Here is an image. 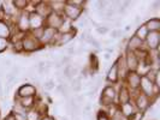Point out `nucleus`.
<instances>
[{
	"mask_svg": "<svg viewBox=\"0 0 160 120\" xmlns=\"http://www.w3.org/2000/svg\"><path fill=\"white\" fill-rule=\"evenodd\" d=\"M118 108H119L120 113H122L124 117H127V118H130L131 115H134V114L137 112L136 107H135V104H134L132 101H129L127 103L120 104V106H118Z\"/></svg>",
	"mask_w": 160,
	"mask_h": 120,
	"instance_id": "412c9836",
	"label": "nucleus"
},
{
	"mask_svg": "<svg viewBox=\"0 0 160 120\" xmlns=\"http://www.w3.org/2000/svg\"><path fill=\"white\" fill-rule=\"evenodd\" d=\"M4 120H15V118H13V115L10 113V114H8V115L4 118Z\"/></svg>",
	"mask_w": 160,
	"mask_h": 120,
	"instance_id": "79ce46f5",
	"label": "nucleus"
},
{
	"mask_svg": "<svg viewBox=\"0 0 160 120\" xmlns=\"http://www.w3.org/2000/svg\"><path fill=\"white\" fill-rule=\"evenodd\" d=\"M30 5H32V11L38 13L42 18H47L52 13V10L48 5V1H30Z\"/></svg>",
	"mask_w": 160,
	"mask_h": 120,
	"instance_id": "1a4fd4ad",
	"label": "nucleus"
},
{
	"mask_svg": "<svg viewBox=\"0 0 160 120\" xmlns=\"http://www.w3.org/2000/svg\"><path fill=\"white\" fill-rule=\"evenodd\" d=\"M111 54H108V53H105L104 54V59L105 60H110V59H111Z\"/></svg>",
	"mask_w": 160,
	"mask_h": 120,
	"instance_id": "37998d69",
	"label": "nucleus"
},
{
	"mask_svg": "<svg viewBox=\"0 0 160 120\" xmlns=\"http://www.w3.org/2000/svg\"><path fill=\"white\" fill-rule=\"evenodd\" d=\"M131 101L135 104L137 112H146V111L151 107V100H149V97H147L146 95L141 94L140 91L132 94Z\"/></svg>",
	"mask_w": 160,
	"mask_h": 120,
	"instance_id": "0eeeda50",
	"label": "nucleus"
},
{
	"mask_svg": "<svg viewBox=\"0 0 160 120\" xmlns=\"http://www.w3.org/2000/svg\"><path fill=\"white\" fill-rule=\"evenodd\" d=\"M36 101H38V96L36 97H19L15 94V104L19 106L25 112L35 108Z\"/></svg>",
	"mask_w": 160,
	"mask_h": 120,
	"instance_id": "9d476101",
	"label": "nucleus"
},
{
	"mask_svg": "<svg viewBox=\"0 0 160 120\" xmlns=\"http://www.w3.org/2000/svg\"><path fill=\"white\" fill-rule=\"evenodd\" d=\"M114 64L117 66V70H118V76H119V82L125 78V76L128 74V67H127V64H125V59H124V54H120L117 60L114 61Z\"/></svg>",
	"mask_w": 160,
	"mask_h": 120,
	"instance_id": "6ab92c4d",
	"label": "nucleus"
},
{
	"mask_svg": "<svg viewBox=\"0 0 160 120\" xmlns=\"http://www.w3.org/2000/svg\"><path fill=\"white\" fill-rule=\"evenodd\" d=\"M56 34H57L56 29L45 26V28H43V32H42V36H41L40 40H39L41 43V46H42V47H43V46H51L52 42H53L54 36H56Z\"/></svg>",
	"mask_w": 160,
	"mask_h": 120,
	"instance_id": "dca6fc26",
	"label": "nucleus"
},
{
	"mask_svg": "<svg viewBox=\"0 0 160 120\" xmlns=\"http://www.w3.org/2000/svg\"><path fill=\"white\" fill-rule=\"evenodd\" d=\"M40 120H56L52 115H48V114H46V115H42L40 118Z\"/></svg>",
	"mask_w": 160,
	"mask_h": 120,
	"instance_id": "58836bf2",
	"label": "nucleus"
},
{
	"mask_svg": "<svg viewBox=\"0 0 160 120\" xmlns=\"http://www.w3.org/2000/svg\"><path fill=\"white\" fill-rule=\"evenodd\" d=\"M113 52H114V49H113V48H105V53H108V54H111V55H112Z\"/></svg>",
	"mask_w": 160,
	"mask_h": 120,
	"instance_id": "a19ab883",
	"label": "nucleus"
},
{
	"mask_svg": "<svg viewBox=\"0 0 160 120\" xmlns=\"http://www.w3.org/2000/svg\"><path fill=\"white\" fill-rule=\"evenodd\" d=\"M43 89L45 90H47V91H51V90H53V89L56 88V82L53 79H48V80H46L45 83H43Z\"/></svg>",
	"mask_w": 160,
	"mask_h": 120,
	"instance_id": "c756f323",
	"label": "nucleus"
},
{
	"mask_svg": "<svg viewBox=\"0 0 160 120\" xmlns=\"http://www.w3.org/2000/svg\"><path fill=\"white\" fill-rule=\"evenodd\" d=\"M52 67H54V63H53V60H47L46 61V69H52Z\"/></svg>",
	"mask_w": 160,
	"mask_h": 120,
	"instance_id": "4c0bfd02",
	"label": "nucleus"
},
{
	"mask_svg": "<svg viewBox=\"0 0 160 120\" xmlns=\"http://www.w3.org/2000/svg\"><path fill=\"white\" fill-rule=\"evenodd\" d=\"M15 29L16 26L12 22L6 21V19H0V39L10 40L11 36L15 34Z\"/></svg>",
	"mask_w": 160,
	"mask_h": 120,
	"instance_id": "9b49d317",
	"label": "nucleus"
},
{
	"mask_svg": "<svg viewBox=\"0 0 160 120\" xmlns=\"http://www.w3.org/2000/svg\"><path fill=\"white\" fill-rule=\"evenodd\" d=\"M65 18V17H64ZM75 28H73V24H72V22H70L69 19H66L65 18L64 22H63V24L60 25V28L58 29V32H60V34H65V32H69L71 31V30H73Z\"/></svg>",
	"mask_w": 160,
	"mask_h": 120,
	"instance_id": "bb28decb",
	"label": "nucleus"
},
{
	"mask_svg": "<svg viewBox=\"0 0 160 120\" xmlns=\"http://www.w3.org/2000/svg\"><path fill=\"white\" fill-rule=\"evenodd\" d=\"M12 23L15 24L17 31L19 34H28L30 31V24H29V11H23V12H19L15 19L12 21Z\"/></svg>",
	"mask_w": 160,
	"mask_h": 120,
	"instance_id": "f03ea898",
	"label": "nucleus"
},
{
	"mask_svg": "<svg viewBox=\"0 0 160 120\" xmlns=\"http://www.w3.org/2000/svg\"><path fill=\"white\" fill-rule=\"evenodd\" d=\"M8 47H10V40L0 39V53H4Z\"/></svg>",
	"mask_w": 160,
	"mask_h": 120,
	"instance_id": "7c9ffc66",
	"label": "nucleus"
},
{
	"mask_svg": "<svg viewBox=\"0 0 160 120\" xmlns=\"http://www.w3.org/2000/svg\"><path fill=\"white\" fill-rule=\"evenodd\" d=\"M146 50H158L160 46V32L153 31L148 32L147 37L143 41Z\"/></svg>",
	"mask_w": 160,
	"mask_h": 120,
	"instance_id": "6e6552de",
	"label": "nucleus"
},
{
	"mask_svg": "<svg viewBox=\"0 0 160 120\" xmlns=\"http://www.w3.org/2000/svg\"><path fill=\"white\" fill-rule=\"evenodd\" d=\"M160 8V1L159 0H157V1H153L152 4H151V11H158Z\"/></svg>",
	"mask_w": 160,
	"mask_h": 120,
	"instance_id": "c9c22d12",
	"label": "nucleus"
},
{
	"mask_svg": "<svg viewBox=\"0 0 160 120\" xmlns=\"http://www.w3.org/2000/svg\"><path fill=\"white\" fill-rule=\"evenodd\" d=\"M16 95L19 97H36L38 96V88L32 83H24L17 89Z\"/></svg>",
	"mask_w": 160,
	"mask_h": 120,
	"instance_id": "ddd939ff",
	"label": "nucleus"
},
{
	"mask_svg": "<svg viewBox=\"0 0 160 120\" xmlns=\"http://www.w3.org/2000/svg\"><path fill=\"white\" fill-rule=\"evenodd\" d=\"M82 15H83V8L70 5V4H68L65 1V6H64V10H63V16L66 19H69L70 22L73 23V22L78 21L81 17H82Z\"/></svg>",
	"mask_w": 160,
	"mask_h": 120,
	"instance_id": "423d86ee",
	"label": "nucleus"
},
{
	"mask_svg": "<svg viewBox=\"0 0 160 120\" xmlns=\"http://www.w3.org/2000/svg\"><path fill=\"white\" fill-rule=\"evenodd\" d=\"M124 59H125V64H127V67H128V71L137 72V69L140 66V59H138L136 53L130 52V50H125Z\"/></svg>",
	"mask_w": 160,
	"mask_h": 120,
	"instance_id": "f8f14e48",
	"label": "nucleus"
},
{
	"mask_svg": "<svg viewBox=\"0 0 160 120\" xmlns=\"http://www.w3.org/2000/svg\"><path fill=\"white\" fill-rule=\"evenodd\" d=\"M134 23L136 24V25H140V24H141V16H140V15H136V16H135Z\"/></svg>",
	"mask_w": 160,
	"mask_h": 120,
	"instance_id": "ea45409f",
	"label": "nucleus"
},
{
	"mask_svg": "<svg viewBox=\"0 0 160 120\" xmlns=\"http://www.w3.org/2000/svg\"><path fill=\"white\" fill-rule=\"evenodd\" d=\"M29 24H30V31L40 28H45V18L39 16L34 11H29Z\"/></svg>",
	"mask_w": 160,
	"mask_h": 120,
	"instance_id": "f3484780",
	"label": "nucleus"
},
{
	"mask_svg": "<svg viewBox=\"0 0 160 120\" xmlns=\"http://www.w3.org/2000/svg\"><path fill=\"white\" fill-rule=\"evenodd\" d=\"M22 47H23L24 53H34V52H38L39 49L42 48L40 41L38 39H35L32 35H30V32L28 34H24L22 36Z\"/></svg>",
	"mask_w": 160,
	"mask_h": 120,
	"instance_id": "7ed1b4c3",
	"label": "nucleus"
},
{
	"mask_svg": "<svg viewBox=\"0 0 160 120\" xmlns=\"http://www.w3.org/2000/svg\"><path fill=\"white\" fill-rule=\"evenodd\" d=\"M130 30H131V25H130V24H128V25H125V28H124V31L128 32V31H130Z\"/></svg>",
	"mask_w": 160,
	"mask_h": 120,
	"instance_id": "c03bdc74",
	"label": "nucleus"
},
{
	"mask_svg": "<svg viewBox=\"0 0 160 120\" xmlns=\"http://www.w3.org/2000/svg\"><path fill=\"white\" fill-rule=\"evenodd\" d=\"M148 32L149 31L147 30V28L144 26V24L141 23L140 25H137L134 36H136L137 39H140L141 41H144V39H146V37H147V35H148Z\"/></svg>",
	"mask_w": 160,
	"mask_h": 120,
	"instance_id": "393cba45",
	"label": "nucleus"
},
{
	"mask_svg": "<svg viewBox=\"0 0 160 120\" xmlns=\"http://www.w3.org/2000/svg\"><path fill=\"white\" fill-rule=\"evenodd\" d=\"M75 101H76V103L77 104H83V102H84V96L83 95H76Z\"/></svg>",
	"mask_w": 160,
	"mask_h": 120,
	"instance_id": "e433bc0d",
	"label": "nucleus"
},
{
	"mask_svg": "<svg viewBox=\"0 0 160 120\" xmlns=\"http://www.w3.org/2000/svg\"><path fill=\"white\" fill-rule=\"evenodd\" d=\"M0 117H1V114H0Z\"/></svg>",
	"mask_w": 160,
	"mask_h": 120,
	"instance_id": "a18cd8bd",
	"label": "nucleus"
},
{
	"mask_svg": "<svg viewBox=\"0 0 160 120\" xmlns=\"http://www.w3.org/2000/svg\"><path fill=\"white\" fill-rule=\"evenodd\" d=\"M0 13L2 15V19L12 22L15 19V17L19 13V11L16 8L13 1L8 0V1H1L0 2Z\"/></svg>",
	"mask_w": 160,
	"mask_h": 120,
	"instance_id": "20e7f679",
	"label": "nucleus"
},
{
	"mask_svg": "<svg viewBox=\"0 0 160 120\" xmlns=\"http://www.w3.org/2000/svg\"><path fill=\"white\" fill-rule=\"evenodd\" d=\"M13 4L19 12H23V11H30L29 6H30V1L28 0H13Z\"/></svg>",
	"mask_w": 160,
	"mask_h": 120,
	"instance_id": "a878e982",
	"label": "nucleus"
},
{
	"mask_svg": "<svg viewBox=\"0 0 160 120\" xmlns=\"http://www.w3.org/2000/svg\"><path fill=\"white\" fill-rule=\"evenodd\" d=\"M95 31L99 34V35H106L107 32L110 31V28H107V26H105V25H100L99 28H96Z\"/></svg>",
	"mask_w": 160,
	"mask_h": 120,
	"instance_id": "f704fd0d",
	"label": "nucleus"
},
{
	"mask_svg": "<svg viewBox=\"0 0 160 120\" xmlns=\"http://www.w3.org/2000/svg\"><path fill=\"white\" fill-rule=\"evenodd\" d=\"M110 35H111V39H119L120 36L123 35V30L116 28V29H113L112 31L110 32Z\"/></svg>",
	"mask_w": 160,
	"mask_h": 120,
	"instance_id": "2f4dec72",
	"label": "nucleus"
},
{
	"mask_svg": "<svg viewBox=\"0 0 160 120\" xmlns=\"http://www.w3.org/2000/svg\"><path fill=\"white\" fill-rule=\"evenodd\" d=\"M143 24L149 32H153V31L160 32V18L159 17H151V18H148Z\"/></svg>",
	"mask_w": 160,
	"mask_h": 120,
	"instance_id": "5701e85b",
	"label": "nucleus"
},
{
	"mask_svg": "<svg viewBox=\"0 0 160 120\" xmlns=\"http://www.w3.org/2000/svg\"><path fill=\"white\" fill-rule=\"evenodd\" d=\"M106 82L108 84H117L119 82V76H118V70L117 66L113 63L112 66L108 69V71L106 73Z\"/></svg>",
	"mask_w": 160,
	"mask_h": 120,
	"instance_id": "4be33fe9",
	"label": "nucleus"
},
{
	"mask_svg": "<svg viewBox=\"0 0 160 120\" xmlns=\"http://www.w3.org/2000/svg\"><path fill=\"white\" fill-rule=\"evenodd\" d=\"M96 120H111V119L107 115V113L105 112V109H102V111H99L98 112V114H96Z\"/></svg>",
	"mask_w": 160,
	"mask_h": 120,
	"instance_id": "473e14b6",
	"label": "nucleus"
},
{
	"mask_svg": "<svg viewBox=\"0 0 160 120\" xmlns=\"http://www.w3.org/2000/svg\"><path fill=\"white\" fill-rule=\"evenodd\" d=\"M30 32V35H32L35 39H38V40H40V37L42 36V32H43V28H40V29H36V30H32Z\"/></svg>",
	"mask_w": 160,
	"mask_h": 120,
	"instance_id": "72a5a7b5",
	"label": "nucleus"
},
{
	"mask_svg": "<svg viewBox=\"0 0 160 120\" xmlns=\"http://www.w3.org/2000/svg\"><path fill=\"white\" fill-rule=\"evenodd\" d=\"M60 34V32H59ZM76 34H77V28H75L73 30L69 32H65V34H60L59 35V39H58V42H57L56 47H63L65 45H68L70 41H72L75 37H76Z\"/></svg>",
	"mask_w": 160,
	"mask_h": 120,
	"instance_id": "aec40b11",
	"label": "nucleus"
},
{
	"mask_svg": "<svg viewBox=\"0 0 160 120\" xmlns=\"http://www.w3.org/2000/svg\"><path fill=\"white\" fill-rule=\"evenodd\" d=\"M125 50H130V52H134V53H138L141 50H146L143 41H141L140 39H137L136 36L131 35L130 37H128Z\"/></svg>",
	"mask_w": 160,
	"mask_h": 120,
	"instance_id": "2eb2a0df",
	"label": "nucleus"
},
{
	"mask_svg": "<svg viewBox=\"0 0 160 120\" xmlns=\"http://www.w3.org/2000/svg\"><path fill=\"white\" fill-rule=\"evenodd\" d=\"M27 112H23V111H12L11 114L13 115L15 120H27Z\"/></svg>",
	"mask_w": 160,
	"mask_h": 120,
	"instance_id": "c85d7f7f",
	"label": "nucleus"
},
{
	"mask_svg": "<svg viewBox=\"0 0 160 120\" xmlns=\"http://www.w3.org/2000/svg\"><path fill=\"white\" fill-rule=\"evenodd\" d=\"M48 5L52 10V12L63 15V10L65 6V0H51L48 1Z\"/></svg>",
	"mask_w": 160,
	"mask_h": 120,
	"instance_id": "b1692460",
	"label": "nucleus"
},
{
	"mask_svg": "<svg viewBox=\"0 0 160 120\" xmlns=\"http://www.w3.org/2000/svg\"><path fill=\"white\" fill-rule=\"evenodd\" d=\"M64 16L60 15V13H56V12H52L47 18H45V26L47 28H52V29H56L58 31V29L60 28V25L64 22Z\"/></svg>",
	"mask_w": 160,
	"mask_h": 120,
	"instance_id": "4468645a",
	"label": "nucleus"
},
{
	"mask_svg": "<svg viewBox=\"0 0 160 120\" xmlns=\"http://www.w3.org/2000/svg\"><path fill=\"white\" fill-rule=\"evenodd\" d=\"M25 114H27V120H40V118L42 117L35 108H32V109H30V111H28Z\"/></svg>",
	"mask_w": 160,
	"mask_h": 120,
	"instance_id": "cd10ccee",
	"label": "nucleus"
},
{
	"mask_svg": "<svg viewBox=\"0 0 160 120\" xmlns=\"http://www.w3.org/2000/svg\"><path fill=\"white\" fill-rule=\"evenodd\" d=\"M99 103L105 108L113 103H117V89L114 88V85H106L102 89Z\"/></svg>",
	"mask_w": 160,
	"mask_h": 120,
	"instance_id": "f257e3e1",
	"label": "nucleus"
},
{
	"mask_svg": "<svg viewBox=\"0 0 160 120\" xmlns=\"http://www.w3.org/2000/svg\"><path fill=\"white\" fill-rule=\"evenodd\" d=\"M140 82H141V76L137 72H128V74L125 76L122 83L130 90L131 94H135L138 91Z\"/></svg>",
	"mask_w": 160,
	"mask_h": 120,
	"instance_id": "39448f33",
	"label": "nucleus"
},
{
	"mask_svg": "<svg viewBox=\"0 0 160 120\" xmlns=\"http://www.w3.org/2000/svg\"><path fill=\"white\" fill-rule=\"evenodd\" d=\"M131 98H132V94L130 93V90L124 84H122L119 90L117 91V104L120 106V104L127 103L129 101H131Z\"/></svg>",
	"mask_w": 160,
	"mask_h": 120,
	"instance_id": "a211bd4d",
	"label": "nucleus"
}]
</instances>
